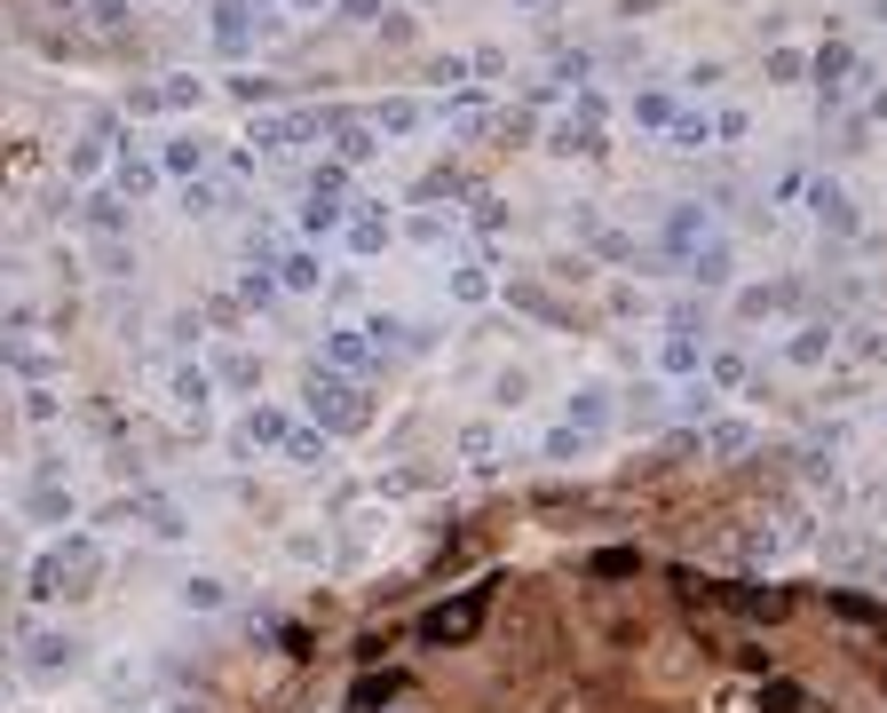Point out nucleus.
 <instances>
[{
	"label": "nucleus",
	"mask_w": 887,
	"mask_h": 713,
	"mask_svg": "<svg viewBox=\"0 0 887 713\" xmlns=\"http://www.w3.org/2000/svg\"><path fill=\"white\" fill-rule=\"evenodd\" d=\"M602 421H610V396H602V389H578V396H571V428L587 436V428H602Z\"/></svg>",
	"instance_id": "3"
},
{
	"label": "nucleus",
	"mask_w": 887,
	"mask_h": 713,
	"mask_svg": "<svg viewBox=\"0 0 887 713\" xmlns=\"http://www.w3.org/2000/svg\"><path fill=\"white\" fill-rule=\"evenodd\" d=\"M318 452H325V445H318V436H310V428H293V445H286V460H301V468H310Z\"/></svg>",
	"instance_id": "15"
},
{
	"label": "nucleus",
	"mask_w": 887,
	"mask_h": 713,
	"mask_svg": "<svg viewBox=\"0 0 887 713\" xmlns=\"http://www.w3.org/2000/svg\"><path fill=\"white\" fill-rule=\"evenodd\" d=\"M72 651H80V642H64V634H41V642H32V666H64Z\"/></svg>",
	"instance_id": "8"
},
{
	"label": "nucleus",
	"mask_w": 887,
	"mask_h": 713,
	"mask_svg": "<svg viewBox=\"0 0 887 713\" xmlns=\"http://www.w3.org/2000/svg\"><path fill=\"white\" fill-rule=\"evenodd\" d=\"M183 602H191V610H222V579H191Z\"/></svg>",
	"instance_id": "10"
},
{
	"label": "nucleus",
	"mask_w": 887,
	"mask_h": 713,
	"mask_svg": "<svg viewBox=\"0 0 887 713\" xmlns=\"http://www.w3.org/2000/svg\"><path fill=\"white\" fill-rule=\"evenodd\" d=\"M705 445H713V452H745V445H753V428H737V421H729V428H713Z\"/></svg>",
	"instance_id": "13"
},
{
	"label": "nucleus",
	"mask_w": 887,
	"mask_h": 713,
	"mask_svg": "<svg viewBox=\"0 0 887 713\" xmlns=\"http://www.w3.org/2000/svg\"><path fill=\"white\" fill-rule=\"evenodd\" d=\"M286 286H318V262L310 254H286Z\"/></svg>",
	"instance_id": "14"
},
{
	"label": "nucleus",
	"mask_w": 887,
	"mask_h": 713,
	"mask_svg": "<svg viewBox=\"0 0 887 713\" xmlns=\"http://www.w3.org/2000/svg\"><path fill=\"white\" fill-rule=\"evenodd\" d=\"M333 357H341V365H365L372 342H365V333H333Z\"/></svg>",
	"instance_id": "12"
},
{
	"label": "nucleus",
	"mask_w": 887,
	"mask_h": 713,
	"mask_svg": "<svg viewBox=\"0 0 887 713\" xmlns=\"http://www.w3.org/2000/svg\"><path fill=\"white\" fill-rule=\"evenodd\" d=\"M175 396H183V413H207L215 381H207V372H175Z\"/></svg>",
	"instance_id": "6"
},
{
	"label": "nucleus",
	"mask_w": 887,
	"mask_h": 713,
	"mask_svg": "<svg viewBox=\"0 0 887 713\" xmlns=\"http://www.w3.org/2000/svg\"><path fill=\"white\" fill-rule=\"evenodd\" d=\"M690 269H698L705 286H722V278H729V246H698V254H690Z\"/></svg>",
	"instance_id": "7"
},
{
	"label": "nucleus",
	"mask_w": 887,
	"mask_h": 713,
	"mask_svg": "<svg viewBox=\"0 0 887 713\" xmlns=\"http://www.w3.org/2000/svg\"><path fill=\"white\" fill-rule=\"evenodd\" d=\"M816 215H825V222H840V230H848V222H856V215H848V198H840L832 183H816Z\"/></svg>",
	"instance_id": "9"
},
{
	"label": "nucleus",
	"mask_w": 887,
	"mask_h": 713,
	"mask_svg": "<svg viewBox=\"0 0 887 713\" xmlns=\"http://www.w3.org/2000/svg\"><path fill=\"white\" fill-rule=\"evenodd\" d=\"M246 445H293L286 413H246Z\"/></svg>",
	"instance_id": "4"
},
{
	"label": "nucleus",
	"mask_w": 887,
	"mask_h": 713,
	"mask_svg": "<svg viewBox=\"0 0 887 713\" xmlns=\"http://www.w3.org/2000/svg\"><path fill=\"white\" fill-rule=\"evenodd\" d=\"M475 619H484V587H475V595H460V602H444V610H428V642H468L475 634Z\"/></svg>",
	"instance_id": "2"
},
{
	"label": "nucleus",
	"mask_w": 887,
	"mask_h": 713,
	"mask_svg": "<svg viewBox=\"0 0 887 713\" xmlns=\"http://www.w3.org/2000/svg\"><path fill=\"white\" fill-rule=\"evenodd\" d=\"M729 602L745 610V619H776V610H784V595H776V587H737Z\"/></svg>",
	"instance_id": "5"
},
{
	"label": "nucleus",
	"mask_w": 887,
	"mask_h": 713,
	"mask_svg": "<svg viewBox=\"0 0 887 713\" xmlns=\"http://www.w3.org/2000/svg\"><path fill=\"white\" fill-rule=\"evenodd\" d=\"M310 404H318V421H333V428H365L357 389H349V381H333V372H318V381H310Z\"/></svg>",
	"instance_id": "1"
},
{
	"label": "nucleus",
	"mask_w": 887,
	"mask_h": 713,
	"mask_svg": "<svg viewBox=\"0 0 887 713\" xmlns=\"http://www.w3.org/2000/svg\"><path fill=\"white\" fill-rule=\"evenodd\" d=\"M761 713H800V690H793V682H769V690H761Z\"/></svg>",
	"instance_id": "11"
}]
</instances>
